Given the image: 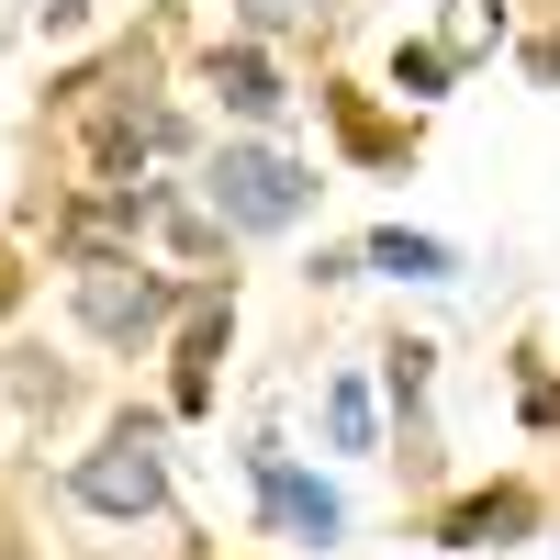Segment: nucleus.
Returning a JSON list of instances; mask_svg holds the SVG:
<instances>
[{
	"label": "nucleus",
	"mask_w": 560,
	"mask_h": 560,
	"mask_svg": "<svg viewBox=\"0 0 560 560\" xmlns=\"http://www.w3.org/2000/svg\"><path fill=\"white\" fill-rule=\"evenodd\" d=\"M303 202H314V179H303L292 158H269V147H224V158H213V213L247 224V236L303 224Z\"/></svg>",
	"instance_id": "nucleus-2"
},
{
	"label": "nucleus",
	"mask_w": 560,
	"mask_h": 560,
	"mask_svg": "<svg viewBox=\"0 0 560 560\" xmlns=\"http://www.w3.org/2000/svg\"><path fill=\"white\" fill-rule=\"evenodd\" d=\"M471 45H493V12H482V0H459V12H448V57H471Z\"/></svg>",
	"instance_id": "nucleus-13"
},
{
	"label": "nucleus",
	"mask_w": 560,
	"mask_h": 560,
	"mask_svg": "<svg viewBox=\"0 0 560 560\" xmlns=\"http://www.w3.org/2000/svg\"><path fill=\"white\" fill-rule=\"evenodd\" d=\"M79 504H90V516H158V504H168V459H158L147 415H124V427L79 459Z\"/></svg>",
	"instance_id": "nucleus-1"
},
{
	"label": "nucleus",
	"mask_w": 560,
	"mask_h": 560,
	"mask_svg": "<svg viewBox=\"0 0 560 560\" xmlns=\"http://www.w3.org/2000/svg\"><path fill=\"white\" fill-rule=\"evenodd\" d=\"M34 12H45V34H68V23L90 12V0H34Z\"/></svg>",
	"instance_id": "nucleus-15"
},
{
	"label": "nucleus",
	"mask_w": 560,
	"mask_h": 560,
	"mask_svg": "<svg viewBox=\"0 0 560 560\" xmlns=\"http://www.w3.org/2000/svg\"><path fill=\"white\" fill-rule=\"evenodd\" d=\"M527 516H538V504H527L516 482H493V493H471V504H448L438 538H448V549H504V538H527Z\"/></svg>",
	"instance_id": "nucleus-5"
},
{
	"label": "nucleus",
	"mask_w": 560,
	"mask_h": 560,
	"mask_svg": "<svg viewBox=\"0 0 560 560\" xmlns=\"http://www.w3.org/2000/svg\"><path fill=\"white\" fill-rule=\"evenodd\" d=\"M158 314H168V292H158L124 247H113V258H79V325H90V337H147Z\"/></svg>",
	"instance_id": "nucleus-3"
},
{
	"label": "nucleus",
	"mask_w": 560,
	"mask_h": 560,
	"mask_svg": "<svg viewBox=\"0 0 560 560\" xmlns=\"http://www.w3.org/2000/svg\"><path fill=\"white\" fill-rule=\"evenodd\" d=\"M258 504H269V527H280V538H314V549H325V538L348 527V504L325 493L314 471H292L280 448H258Z\"/></svg>",
	"instance_id": "nucleus-4"
},
{
	"label": "nucleus",
	"mask_w": 560,
	"mask_h": 560,
	"mask_svg": "<svg viewBox=\"0 0 560 560\" xmlns=\"http://www.w3.org/2000/svg\"><path fill=\"white\" fill-rule=\"evenodd\" d=\"M0 560H12V538H0Z\"/></svg>",
	"instance_id": "nucleus-17"
},
{
	"label": "nucleus",
	"mask_w": 560,
	"mask_h": 560,
	"mask_svg": "<svg viewBox=\"0 0 560 560\" xmlns=\"http://www.w3.org/2000/svg\"><path fill=\"white\" fill-rule=\"evenodd\" d=\"M213 90H224V113H280V79H269V57H247V45L213 57Z\"/></svg>",
	"instance_id": "nucleus-9"
},
{
	"label": "nucleus",
	"mask_w": 560,
	"mask_h": 560,
	"mask_svg": "<svg viewBox=\"0 0 560 560\" xmlns=\"http://www.w3.org/2000/svg\"><path fill=\"white\" fill-rule=\"evenodd\" d=\"M393 79L415 90V102H427V90H448V45H404V57H393Z\"/></svg>",
	"instance_id": "nucleus-11"
},
{
	"label": "nucleus",
	"mask_w": 560,
	"mask_h": 560,
	"mask_svg": "<svg viewBox=\"0 0 560 560\" xmlns=\"http://www.w3.org/2000/svg\"><path fill=\"white\" fill-rule=\"evenodd\" d=\"M325 113H337V135H348V158H370V168H393L404 158V124H382L359 102V90H325Z\"/></svg>",
	"instance_id": "nucleus-7"
},
{
	"label": "nucleus",
	"mask_w": 560,
	"mask_h": 560,
	"mask_svg": "<svg viewBox=\"0 0 560 560\" xmlns=\"http://www.w3.org/2000/svg\"><path fill=\"white\" fill-rule=\"evenodd\" d=\"M325 438H337V448H370V393H359V382L325 393Z\"/></svg>",
	"instance_id": "nucleus-10"
},
{
	"label": "nucleus",
	"mask_w": 560,
	"mask_h": 560,
	"mask_svg": "<svg viewBox=\"0 0 560 560\" xmlns=\"http://www.w3.org/2000/svg\"><path fill=\"white\" fill-rule=\"evenodd\" d=\"M12 303H23V258L0 247V314H12Z\"/></svg>",
	"instance_id": "nucleus-16"
},
{
	"label": "nucleus",
	"mask_w": 560,
	"mask_h": 560,
	"mask_svg": "<svg viewBox=\"0 0 560 560\" xmlns=\"http://www.w3.org/2000/svg\"><path fill=\"white\" fill-rule=\"evenodd\" d=\"M427 359H438V348H393V359H382V370H393V393H404V404H415V393H427Z\"/></svg>",
	"instance_id": "nucleus-14"
},
{
	"label": "nucleus",
	"mask_w": 560,
	"mask_h": 560,
	"mask_svg": "<svg viewBox=\"0 0 560 560\" xmlns=\"http://www.w3.org/2000/svg\"><path fill=\"white\" fill-rule=\"evenodd\" d=\"M236 12H247V23H269V34H292V23H314V12H325V0H236Z\"/></svg>",
	"instance_id": "nucleus-12"
},
{
	"label": "nucleus",
	"mask_w": 560,
	"mask_h": 560,
	"mask_svg": "<svg viewBox=\"0 0 560 560\" xmlns=\"http://www.w3.org/2000/svg\"><path fill=\"white\" fill-rule=\"evenodd\" d=\"M359 258H370V269H393V280H448V269H459L438 236H404V224H382V236H370Z\"/></svg>",
	"instance_id": "nucleus-8"
},
{
	"label": "nucleus",
	"mask_w": 560,
	"mask_h": 560,
	"mask_svg": "<svg viewBox=\"0 0 560 560\" xmlns=\"http://www.w3.org/2000/svg\"><path fill=\"white\" fill-rule=\"evenodd\" d=\"M224 325H236V303H224V292H202V303H191V337H179V415H202V404H213Z\"/></svg>",
	"instance_id": "nucleus-6"
}]
</instances>
